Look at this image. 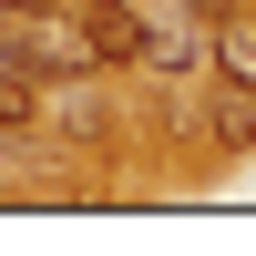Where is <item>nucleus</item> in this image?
<instances>
[{"label": "nucleus", "mask_w": 256, "mask_h": 256, "mask_svg": "<svg viewBox=\"0 0 256 256\" xmlns=\"http://www.w3.org/2000/svg\"><path fill=\"white\" fill-rule=\"evenodd\" d=\"M52 123H62L72 144H102V123H113V113H102L92 92H62V102H52Z\"/></svg>", "instance_id": "3"}, {"label": "nucleus", "mask_w": 256, "mask_h": 256, "mask_svg": "<svg viewBox=\"0 0 256 256\" xmlns=\"http://www.w3.org/2000/svg\"><path fill=\"white\" fill-rule=\"evenodd\" d=\"M72 62H82V41L31 31V10H10V0H0V72H20V82H62Z\"/></svg>", "instance_id": "1"}, {"label": "nucleus", "mask_w": 256, "mask_h": 256, "mask_svg": "<svg viewBox=\"0 0 256 256\" xmlns=\"http://www.w3.org/2000/svg\"><path fill=\"white\" fill-rule=\"evenodd\" d=\"M72 20H82V31H72L82 62H144V10H134V0H82Z\"/></svg>", "instance_id": "2"}]
</instances>
